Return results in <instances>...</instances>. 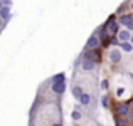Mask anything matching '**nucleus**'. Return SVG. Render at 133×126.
<instances>
[{
  "label": "nucleus",
  "instance_id": "f257e3e1",
  "mask_svg": "<svg viewBox=\"0 0 133 126\" xmlns=\"http://www.w3.org/2000/svg\"><path fill=\"white\" fill-rule=\"evenodd\" d=\"M84 59H89V61H99L101 55H99V52H98L96 49H86Z\"/></svg>",
  "mask_w": 133,
  "mask_h": 126
},
{
  "label": "nucleus",
  "instance_id": "20e7f679",
  "mask_svg": "<svg viewBox=\"0 0 133 126\" xmlns=\"http://www.w3.org/2000/svg\"><path fill=\"white\" fill-rule=\"evenodd\" d=\"M52 91L56 94H62L66 91V82H52Z\"/></svg>",
  "mask_w": 133,
  "mask_h": 126
},
{
  "label": "nucleus",
  "instance_id": "412c9836",
  "mask_svg": "<svg viewBox=\"0 0 133 126\" xmlns=\"http://www.w3.org/2000/svg\"><path fill=\"white\" fill-rule=\"evenodd\" d=\"M2 7H3V2H2V0H0V9H2Z\"/></svg>",
  "mask_w": 133,
  "mask_h": 126
},
{
  "label": "nucleus",
  "instance_id": "6ab92c4d",
  "mask_svg": "<svg viewBox=\"0 0 133 126\" xmlns=\"http://www.w3.org/2000/svg\"><path fill=\"white\" fill-rule=\"evenodd\" d=\"M106 87H108V81H103L101 82V89H106Z\"/></svg>",
  "mask_w": 133,
  "mask_h": 126
},
{
  "label": "nucleus",
  "instance_id": "5701e85b",
  "mask_svg": "<svg viewBox=\"0 0 133 126\" xmlns=\"http://www.w3.org/2000/svg\"><path fill=\"white\" fill-rule=\"evenodd\" d=\"M52 126H62V124H52Z\"/></svg>",
  "mask_w": 133,
  "mask_h": 126
},
{
  "label": "nucleus",
  "instance_id": "9d476101",
  "mask_svg": "<svg viewBox=\"0 0 133 126\" xmlns=\"http://www.w3.org/2000/svg\"><path fill=\"white\" fill-rule=\"evenodd\" d=\"M116 111L121 114V116H127V114H128V106H127V104H118Z\"/></svg>",
  "mask_w": 133,
  "mask_h": 126
},
{
  "label": "nucleus",
  "instance_id": "423d86ee",
  "mask_svg": "<svg viewBox=\"0 0 133 126\" xmlns=\"http://www.w3.org/2000/svg\"><path fill=\"white\" fill-rule=\"evenodd\" d=\"M110 59H111V62H120V59H121V52H120V51H116V49H113V51L110 52Z\"/></svg>",
  "mask_w": 133,
  "mask_h": 126
},
{
  "label": "nucleus",
  "instance_id": "dca6fc26",
  "mask_svg": "<svg viewBox=\"0 0 133 126\" xmlns=\"http://www.w3.org/2000/svg\"><path fill=\"white\" fill-rule=\"evenodd\" d=\"M116 126H127V121L125 120H116Z\"/></svg>",
  "mask_w": 133,
  "mask_h": 126
},
{
  "label": "nucleus",
  "instance_id": "a211bd4d",
  "mask_svg": "<svg viewBox=\"0 0 133 126\" xmlns=\"http://www.w3.org/2000/svg\"><path fill=\"white\" fill-rule=\"evenodd\" d=\"M2 2H3V5H7V7L12 5V0H2Z\"/></svg>",
  "mask_w": 133,
  "mask_h": 126
},
{
  "label": "nucleus",
  "instance_id": "f8f14e48",
  "mask_svg": "<svg viewBox=\"0 0 133 126\" xmlns=\"http://www.w3.org/2000/svg\"><path fill=\"white\" fill-rule=\"evenodd\" d=\"M121 49H123L125 52H131V49H133V44L130 40H127V42H121Z\"/></svg>",
  "mask_w": 133,
  "mask_h": 126
},
{
  "label": "nucleus",
  "instance_id": "9b49d317",
  "mask_svg": "<svg viewBox=\"0 0 133 126\" xmlns=\"http://www.w3.org/2000/svg\"><path fill=\"white\" fill-rule=\"evenodd\" d=\"M52 82H66V76L62 74V72H59V74H56L54 78H52Z\"/></svg>",
  "mask_w": 133,
  "mask_h": 126
},
{
  "label": "nucleus",
  "instance_id": "39448f33",
  "mask_svg": "<svg viewBox=\"0 0 133 126\" xmlns=\"http://www.w3.org/2000/svg\"><path fill=\"white\" fill-rule=\"evenodd\" d=\"M118 39H120V42H127V40L131 39V36H130L128 30H120V32H118Z\"/></svg>",
  "mask_w": 133,
  "mask_h": 126
},
{
  "label": "nucleus",
  "instance_id": "aec40b11",
  "mask_svg": "<svg viewBox=\"0 0 133 126\" xmlns=\"http://www.w3.org/2000/svg\"><path fill=\"white\" fill-rule=\"evenodd\" d=\"M128 29H130V30H133V22L130 24V25H128Z\"/></svg>",
  "mask_w": 133,
  "mask_h": 126
},
{
  "label": "nucleus",
  "instance_id": "f03ea898",
  "mask_svg": "<svg viewBox=\"0 0 133 126\" xmlns=\"http://www.w3.org/2000/svg\"><path fill=\"white\" fill-rule=\"evenodd\" d=\"M98 45H99V39L93 34V36L88 39V42H86V49H96Z\"/></svg>",
  "mask_w": 133,
  "mask_h": 126
},
{
  "label": "nucleus",
  "instance_id": "6e6552de",
  "mask_svg": "<svg viewBox=\"0 0 133 126\" xmlns=\"http://www.w3.org/2000/svg\"><path fill=\"white\" fill-rule=\"evenodd\" d=\"M78 99H79V103H81V104L88 106V104H89V101H91V96H89V94H86V93H83L81 96L78 97Z\"/></svg>",
  "mask_w": 133,
  "mask_h": 126
},
{
  "label": "nucleus",
  "instance_id": "ddd939ff",
  "mask_svg": "<svg viewBox=\"0 0 133 126\" xmlns=\"http://www.w3.org/2000/svg\"><path fill=\"white\" fill-rule=\"evenodd\" d=\"M71 93H72V96H74V97H79V96L83 94V89H81L79 86H74V87L71 89Z\"/></svg>",
  "mask_w": 133,
  "mask_h": 126
},
{
  "label": "nucleus",
  "instance_id": "b1692460",
  "mask_svg": "<svg viewBox=\"0 0 133 126\" xmlns=\"http://www.w3.org/2000/svg\"><path fill=\"white\" fill-rule=\"evenodd\" d=\"M131 9H133V3H131Z\"/></svg>",
  "mask_w": 133,
  "mask_h": 126
},
{
  "label": "nucleus",
  "instance_id": "f3484780",
  "mask_svg": "<svg viewBox=\"0 0 133 126\" xmlns=\"http://www.w3.org/2000/svg\"><path fill=\"white\" fill-rule=\"evenodd\" d=\"M110 42H111V45H120V39H115V37H113Z\"/></svg>",
  "mask_w": 133,
  "mask_h": 126
},
{
  "label": "nucleus",
  "instance_id": "4be33fe9",
  "mask_svg": "<svg viewBox=\"0 0 133 126\" xmlns=\"http://www.w3.org/2000/svg\"><path fill=\"white\" fill-rule=\"evenodd\" d=\"M130 42H131V44H133V36H131V39H130Z\"/></svg>",
  "mask_w": 133,
  "mask_h": 126
},
{
  "label": "nucleus",
  "instance_id": "393cba45",
  "mask_svg": "<svg viewBox=\"0 0 133 126\" xmlns=\"http://www.w3.org/2000/svg\"><path fill=\"white\" fill-rule=\"evenodd\" d=\"M74 126H78V124H74Z\"/></svg>",
  "mask_w": 133,
  "mask_h": 126
},
{
  "label": "nucleus",
  "instance_id": "4468645a",
  "mask_svg": "<svg viewBox=\"0 0 133 126\" xmlns=\"http://www.w3.org/2000/svg\"><path fill=\"white\" fill-rule=\"evenodd\" d=\"M71 118H72V120H74V121H78V120H79V118H81V113H79V111H72V114H71Z\"/></svg>",
  "mask_w": 133,
  "mask_h": 126
},
{
  "label": "nucleus",
  "instance_id": "0eeeda50",
  "mask_svg": "<svg viewBox=\"0 0 133 126\" xmlns=\"http://www.w3.org/2000/svg\"><path fill=\"white\" fill-rule=\"evenodd\" d=\"M83 69L84 71H93L94 69V61H89V59H83Z\"/></svg>",
  "mask_w": 133,
  "mask_h": 126
},
{
  "label": "nucleus",
  "instance_id": "7ed1b4c3",
  "mask_svg": "<svg viewBox=\"0 0 133 126\" xmlns=\"http://www.w3.org/2000/svg\"><path fill=\"white\" fill-rule=\"evenodd\" d=\"M0 17H2V20H3V22H9V19L12 17V15H10V7L3 5L2 9H0Z\"/></svg>",
  "mask_w": 133,
  "mask_h": 126
},
{
  "label": "nucleus",
  "instance_id": "2eb2a0df",
  "mask_svg": "<svg viewBox=\"0 0 133 126\" xmlns=\"http://www.w3.org/2000/svg\"><path fill=\"white\" fill-rule=\"evenodd\" d=\"M101 104H103V108H108V106H110V101H108V97H101Z\"/></svg>",
  "mask_w": 133,
  "mask_h": 126
},
{
  "label": "nucleus",
  "instance_id": "1a4fd4ad",
  "mask_svg": "<svg viewBox=\"0 0 133 126\" xmlns=\"http://www.w3.org/2000/svg\"><path fill=\"white\" fill-rule=\"evenodd\" d=\"M133 22V19H131V15H121V19H120V24L121 25H130V24Z\"/></svg>",
  "mask_w": 133,
  "mask_h": 126
}]
</instances>
